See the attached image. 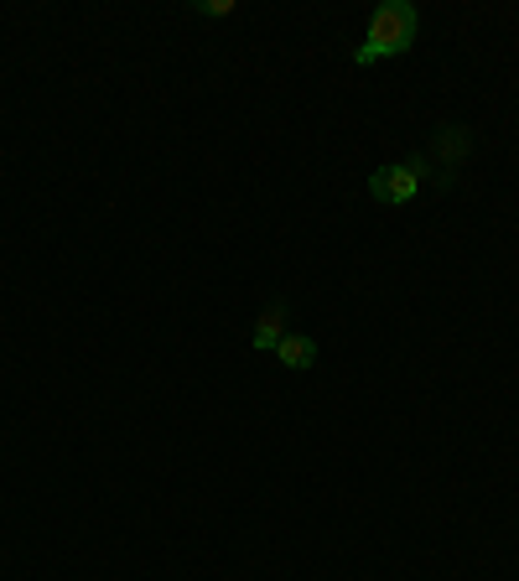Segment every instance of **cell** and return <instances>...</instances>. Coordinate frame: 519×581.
<instances>
[{
  "mask_svg": "<svg viewBox=\"0 0 519 581\" xmlns=\"http://www.w3.org/2000/svg\"><path fill=\"white\" fill-rule=\"evenodd\" d=\"M281 338H286V306L281 302H270L265 312L255 317V332H250V343H255V353H270V349H281Z\"/></svg>",
  "mask_w": 519,
  "mask_h": 581,
  "instance_id": "obj_3",
  "label": "cell"
},
{
  "mask_svg": "<svg viewBox=\"0 0 519 581\" xmlns=\"http://www.w3.org/2000/svg\"><path fill=\"white\" fill-rule=\"evenodd\" d=\"M426 182V162L421 156H405L395 166H379L375 177H369V198L375 203H410Z\"/></svg>",
  "mask_w": 519,
  "mask_h": 581,
  "instance_id": "obj_2",
  "label": "cell"
},
{
  "mask_svg": "<svg viewBox=\"0 0 519 581\" xmlns=\"http://www.w3.org/2000/svg\"><path fill=\"white\" fill-rule=\"evenodd\" d=\"M276 358H281L286 369H312V364H317V343L302 338V332H286L281 349H276Z\"/></svg>",
  "mask_w": 519,
  "mask_h": 581,
  "instance_id": "obj_4",
  "label": "cell"
},
{
  "mask_svg": "<svg viewBox=\"0 0 519 581\" xmlns=\"http://www.w3.org/2000/svg\"><path fill=\"white\" fill-rule=\"evenodd\" d=\"M198 11H203V16H229L235 0H198Z\"/></svg>",
  "mask_w": 519,
  "mask_h": 581,
  "instance_id": "obj_5",
  "label": "cell"
},
{
  "mask_svg": "<svg viewBox=\"0 0 519 581\" xmlns=\"http://www.w3.org/2000/svg\"><path fill=\"white\" fill-rule=\"evenodd\" d=\"M421 37V16H416V5L410 0H384L375 11V22L364 31V42L354 47V68H369L379 58H401L410 52Z\"/></svg>",
  "mask_w": 519,
  "mask_h": 581,
  "instance_id": "obj_1",
  "label": "cell"
}]
</instances>
